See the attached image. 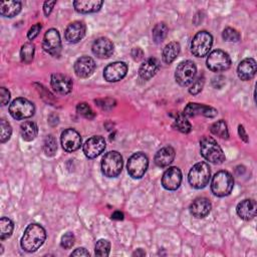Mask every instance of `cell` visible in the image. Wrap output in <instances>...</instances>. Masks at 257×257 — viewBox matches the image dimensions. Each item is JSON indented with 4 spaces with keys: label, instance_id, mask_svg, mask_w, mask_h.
<instances>
[{
    "label": "cell",
    "instance_id": "1",
    "mask_svg": "<svg viewBox=\"0 0 257 257\" xmlns=\"http://www.w3.org/2000/svg\"><path fill=\"white\" fill-rule=\"evenodd\" d=\"M45 239V229L40 224L31 223L26 227L21 238L20 245L24 251L31 253L38 250L43 245Z\"/></svg>",
    "mask_w": 257,
    "mask_h": 257
},
{
    "label": "cell",
    "instance_id": "2",
    "mask_svg": "<svg viewBox=\"0 0 257 257\" xmlns=\"http://www.w3.org/2000/svg\"><path fill=\"white\" fill-rule=\"evenodd\" d=\"M200 153L208 162L220 165L225 161V154L218 143L211 137H203L200 141Z\"/></svg>",
    "mask_w": 257,
    "mask_h": 257
},
{
    "label": "cell",
    "instance_id": "3",
    "mask_svg": "<svg viewBox=\"0 0 257 257\" xmlns=\"http://www.w3.org/2000/svg\"><path fill=\"white\" fill-rule=\"evenodd\" d=\"M211 177V170L207 163L199 162L195 164L188 175L189 184L195 189H203L205 188Z\"/></svg>",
    "mask_w": 257,
    "mask_h": 257
},
{
    "label": "cell",
    "instance_id": "4",
    "mask_svg": "<svg viewBox=\"0 0 257 257\" xmlns=\"http://www.w3.org/2000/svg\"><path fill=\"white\" fill-rule=\"evenodd\" d=\"M234 187V179L228 171H219L212 179L211 191L217 197L228 196Z\"/></svg>",
    "mask_w": 257,
    "mask_h": 257
},
{
    "label": "cell",
    "instance_id": "5",
    "mask_svg": "<svg viewBox=\"0 0 257 257\" xmlns=\"http://www.w3.org/2000/svg\"><path fill=\"white\" fill-rule=\"evenodd\" d=\"M101 172L107 178L117 177L122 170V157L116 151L106 153L101 160Z\"/></svg>",
    "mask_w": 257,
    "mask_h": 257
},
{
    "label": "cell",
    "instance_id": "6",
    "mask_svg": "<svg viewBox=\"0 0 257 257\" xmlns=\"http://www.w3.org/2000/svg\"><path fill=\"white\" fill-rule=\"evenodd\" d=\"M212 44V35L206 30L199 31L195 34L191 41V52L197 57H204L209 53Z\"/></svg>",
    "mask_w": 257,
    "mask_h": 257
},
{
    "label": "cell",
    "instance_id": "7",
    "mask_svg": "<svg viewBox=\"0 0 257 257\" xmlns=\"http://www.w3.org/2000/svg\"><path fill=\"white\" fill-rule=\"evenodd\" d=\"M34 104L24 97L15 98L9 105V112L15 119H24L34 114Z\"/></svg>",
    "mask_w": 257,
    "mask_h": 257
},
{
    "label": "cell",
    "instance_id": "8",
    "mask_svg": "<svg viewBox=\"0 0 257 257\" xmlns=\"http://www.w3.org/2000/svg\"><path fill=\"white\" fill-rule=\"evenodd\" d=\"M149 167V159L148 157L142 153H136L128 158L126 169L128 175L134 179H141L147 172Z\"/></svg>",
    "mask_w": 257,
    "mask_h": 257
},
{
    "label": "cell",
    "instance_id": "9",
    "mask_svg": "<svg viewBox=\"0 0 257 257\" xmlns=\"http://www.w3.org/2000/svg\"><path fill=\"white\" fill-rule=\"evenodd\" d=\"M207 67L214 72L227 70L231 66V58L229 54L221 49L213 50L207 57Z\"/></svg>",
    "mask_w": 257,
    "mask_h": 257
},
{
    "label": "cell",
    "instance_id": "10",
    "mask_svg": "<svg viewBox=\"0 0 257 257\" xmlns=\"http://www.w3.org/2000/svg\"><path fill=\"white\" fill-rule=\"evenodd\" d=\"M196 72V64L192 60H184L176 68L175 79L181 86H187L194 80Z\"/></svg>",
    "mask_w": 257,
    "mask_h": 257
},
{
    "label": "cell",
    "instance_id": "11",
    "mask_svg": "<svg viewBox=\"0 0 257 257\" xmlns=\"http://www.w3.org/2000/svg\"><path fill=\"white\" fill-rule=\"evenodd\" d=\"M42 48L53 57L59 56L61 52V40L59 32L55 28L48 29L42 40Z\"/></svg>",
    "mask_w": 257,
    "mask_h": 257
},
{
    "label": "cell",
    "instance_id": "12",
    "mask_svg": "<svg viewBox=\"0 0 257 257\" xmlns=\"http://www.w3.org/2000/svg\"><path fill=\"white\" fill-rule=\"evenodd\" d=\"M127 72V65L123 61H115L107 64L103 69V77L108 82L121 80Z\"/></svg>",
    "mask_w": 257,
    "mask_h": 257
},
{
    "label": "cell",
    "instance_id": "13",
    "mask_svg": "<svg viewBox=\"0 0 257 257\" xmlns=\"http://www.w3.org/2000/svg\"><path fill=\"white\" fill-rule=\"evenodd\" d=\"M62 149L67 153H72L78 150L81 146V137L74 128H66L61 133Z\"/></svg>",
    "mask_w": 257,
    "mask_h": 257
},
{
    "label": "cell",
    "instance_id": "14",
    "mask_svg": "<svg viewBox=\"0 0 257 257\" xmlns=\"http://www.w3.org/2000/svg\"><path fill=\"white\" fill-rule=\"evenodd\" d=\"M105 145V140L101 136H93L86 140L82 150L86 158L94 159L104 151Z\"/></svg>",
    "mask_w": 257,
    "mask_h": 257
},
{
    "label": "cell",
    "instance_id": "15",
    "mask_svg": "<svg viewBox=\"0 0 257 257\" xmlns=\"http://www.w3.org/2000/svg\"><path fill=\"white\" fill-rule=\"evenodd\" d=\"M182 183V172L178 167H170L162 177V185L166 190L175 191Z\"/></svg>",
    "mask_w": 257,
    "mask_h": 257
},
{
    "label": "cell",
    "instance_id": "16",
    "mask_svg": "<svg viewBox=\"0 0 257 257\" xmlns=\"http://www.w3.org/2000/svg\"><path fill=\"white\" fill-rule=\"evenodd\" d=\"M73 69L76 76L80 78H86L94 72L95 62L90 56L83 55L76 59L73 65Z\"/></svg>",
    "mask_w": 257,
    "mask_h": 257
},
{
    "label": "cell",
    "instance_id": "17",
    "mask_svg": "<svg viewBox=\"0 0 257 257\" xmlns=\"http://www.w3.org/2000/svg\"><path fill=\"white\" fill-rule=\"evenodd\" d=\"M52 89L58 94H68L72 90V80L69 76L62 73H53L50 78Z\"/></svg>",
    "mask_w": 257,
    "mask_h": 257
},
{
    "label": "cell",
    "instance_id": "18",
    "mask_svg": "<svg viewBox=\"0 0 257 257\" xmlns=\"http://www.w3.org/2000/svg\"><path fill=\"white\" fill-rule=\"evenodd\" d=\"M186 116H197V115H204L206 117H214L217 115L218 110L212 106L205 105L202 103L196 102H189L183 112Z\"/></svg>",
    "mask_w": 257,
    "mask_h": 257
},
{
    "label": "cell",
    "instance_id": "19",
    "mask_svg": "<svg viewBox=\"0 0 257 257\" xmlns=\"http://www.w3.org/2000/svg\"><path fill=\"white\" fill-rule=\"evenodd\" d=\"M92 53L98 58H108L112 55L114 46L113 43L106 37H99L94 40L91 46Z\"/></svg>",
    "mask_w": 257,
    "mask_h": 257
},
{
    "label": "cell",
    "instance_id": "20",
    "mask_svg": "<svg viewBox=\"0 0 257 257\" xmlns=\"http://www.w3.org/2000/svg\"><path fill=\"white\" fill-rule=\"evenodd\" d=\"M85 24L81 21H74L66 27L64 31V37L69 43H77L85 35Z\"/></svg>",
    "mask_w": 257,
    "mask_h": 257
},
{
    "label": "cell",
    "instance_id": "21",
    "mask_svg": "<svg viewBox=\"0 0 257 257\" xmlns=\"http://www.w3.org/2000/svg\"><path fill=\"white\" fill-rule=\"evenodd\" d=\"M211 208H212L211 202L207 198L199 197V198H196L191 203L189 210L193 217L201 219V218L206 217L210 213Z\"/></svg>",
    "mask_w": 257,
    "mask_h": 257
},
{
    "label": "cell",
    "instance_id": "22",
    "mask_svg": "<svg viewBox=\"0 0 257 257\" xmlns=\"http://www.w3.org/2000/svg\"><path fill=\"white\" fill-rule=\"evenodd\" d=\"M257 69V64L254 58H245L243 59L238 67H237V74L238 77L243 80L247 81L254 77Z\"/></svg>",
    "mask_w": 257,
    "mask_h": 257
},
{
    "label": "cell",
    "instance_id": "23",
    "mask_svg": "<svg viewBox=\"0 0 257 257\" xmlns=\"http://www.w3.org/2000/svg\"><path fill=\"white\" fill-rule=\"evenodd\" d=\"M159 69H160V61H159V59H157L155 57L148 58L140 66L139 77L142 80L147 81V80L151 79L153 76H155L156 73L159 71Z\"/></svg>",
    "mask_w": 257,
    "mask_h": 257
},
{
    "label": "cell",
    "instance_id": "24",
    "mask_svg": "<svg viewBox=\"0 0 257 257\" xmlns=\"http://www.w3.org/2000/svg\"><path fill=\"white\" fill-rule=\"evenodd\" d=\"M256 202L253 199H245L236 207L237 215L245 221L252 220L256 216Z\"/></svg>",
    "mask_w": 257,
    "mask_h": 257
},
{
    "label": "cell",
    "instance_id": "25",
    "mask_svg": "<svg viewBox=\"0 0 257 257\" xmlns=\"http://www.w3.org/2000/svg\"><path fill=\"white\" fill-rule=\"evenodd\" d=\"M175 159V150L171 146L160 149L155 155V164L160 168L168 167Z\"/></svg>",
    "mask_w": 257,
    "mask_h": 257
},
{
    "label": "cell",
    "instance_id": "26",
    "mask_svg": "<svg viewBox=\"0 0 257 257\" xmlns=\"http://www.w3.org/2000/svg\"><path fill=\"white\" fill-rule=\"evenodd\" d=\"M103 4L101 0H75L73 6L75 11L79 13H93L97 12Z\"/></svg>",
    "mask_w": 257,
    "mask_h": 257
},
{
    "label": "cell",
    "instance_id": "27",
    "mask_svg": "<svg viewBox=\"0 0 257 257\" xmlns=\"http://www.w3.org/2000/svg\"><path fill=\"white\" fill-rule=\"evenodd\" d=\"M181 50V46L179 44V42L177 41H172L169 42L163 49L162 52V59L165 63L170 64L172 63L179 55Z\"/></svg>",
    "mask_w": 257,
    "mask_h": 257
},
{
    "label": "cell",
    "instance_id": "28",
    "mask_svg": "<svg viewBox=\"0 0 257 257\" xmlns=\"http://www.w3.org/2000/svg\"><path fill=\"white\" fill-rule=\"evenodd\" d=\"M20 1H3L0 3V14L4 17H14L21 11Z\"/></svg>",
    "mask_w": 257,
    "mask_h": 257
},
{
    "label": "cell",
    "instance_id": "29",
    "mask_svg": "<svg viewBox=\"0 0 257 257\" xmlns=\"http://www.w3.org/2000/svg\"><path fill=\"white\" fill-rule=\"evenodd\" d=\"M20 133L24 141L31 142L37 137L38 127L36 123L33 121H24L20 125Z\"/></svg>",
    "mask_w": 257,
    "mask_h": 257
},
{
    "label": "cell",
    "instance_id": "30",
    "mask_svg": "<svg viewBox=\"0 0 257 257\" xmlns=\"http://www.w3.org/2000/svg\"><path fill=\"white\" fill-rule=\"evenodd\" d=\"M168 26L164 23V22H160V23H157L154 28H153V31H152V36H153V40L155 43L159 44V43H162L165 38L167 37V34H168Z\"/></svg>",
    "mask_w": 257,
    "mask_h": 257
},
{
    "label": "cell",
    "instance_id": "31",
    "mask_svg": "<svg viewBox=\"0 0 257 257\" xmlns=\"http://www.w3.org/2000/svg\"><path fill=\"white\" fill-rule=\"evenodd\" d=\"M210 131L213 135L221 138V139H228L229 138V132H228V126L225 120L220 119L215 121L214 123L211 124Z\"/></svg>",
    "mask_w": 257,
    "mask_h": 257
},
{
    "label": "cell",
    "instance_id": "32",
    "mask_svg": "<svg viewBox=\"0 0 257 257\" xmlns=\"http://www.w3.org/2000/svg\"><path fill=\"white\" fill-rule=\"evenodd\" d=\"M35 52V46L31 42H26L21 46L20 49V59L23 63L28 64L33 60Z\"/></svg>",
    "mask_w": 257,
    "mask_h": 257
},
{
    "label": "cell",
    "instance_id": "33",
    "mask_svg": "<svg viewBox=\"0 0 257 257\" xmlns=\"http://www.w3.org/2000/svg\"><path fill=\"white\" fill-rule=\"evenodd\" d=\"M174 127L183 134H188L192 130V125L184 113H178L174 120Z\"/></svg>",
    "mask_w": 257,
    "mask_h": 257
},
{
    "label": "cell",
    "instance_id": "34",
    "mask_svg": "<svg viewBox=\"0 0 257 257\" xmlns=\"http://www.w3.org/2000/svg\"><path fill=\"white\" fill-rule=\"evenodd\" d=\"M13 229H14V224L9 218L2 217L0 219V239L1 240H5L9 238L12 235Z\"/></svg>",
    "mask_w": 257,
    "mask_h": 257
},
{
    "label": "cell",
    "instance_id": "35",
    "mask_svg": "<svg viewBox=\"0 0 257 257\" xmlns=\"http://www.w3.org/2000/svg\"><path fill=\"white\" fill-rule=\"evenodd\" d=\"M56 150H57V144H56L55 138L52 135L46 136L43 142V151L45 155L48 157H52L55 155Z\"/></svg>",
    "mask_w": 257,
    "mask_h": 257
},
{
    "label": "cell",
    "instance_id": "36",
    "mask_svg": "<svg viewBox=\"0 0 257 257\" xmlns=\"http://www.w3.org/2000/svg\"><path fill=\"white\" fill-rule=\"evenodd\" d=\"M110 251V243L106 239H99L94 246V253L96 256H108Z\"/></svg>",
    "mask_w": 257,
    "mask_h": 257
},
{
    "label": "cell",
    "instance_id": "37",
    "mask_svg": "<svg viewBox=\"0 0 257 257\" xmlns=\"http://www.w3.org/2000/svg\"><path fill=\"white\" fill-rule=\"evenodd\" d=\"M222 37L227 42H238L241 38V35L235 28L226 27L222 32Z\"/></svg>",
    "mask_w": 257,
    "mask_h": 257
},
{
    "label": "cell",
    "instance_id": "38",
    "mask_svg": "<svg viewBox=\"0 0 257 257\" xmlns=\"http://www.w3.org/2000/svg\"><path fill=\"white\" fill-rule=\"evenodd\" d=\"M76 111L78 114L81 116L87 118V119H92L95 116L94 111L91 109V107L86 103V102H80L76 106Z\"/></svg>",
    "mask_w": 257,
    "mask_h": 257
},
{
    "label": "cell",
    "instance_id": "39",
    "mask_svg": "<svg viewBox=\"0 0 257 257\" xmlns=\"http://www.w3.org/2000/svg\"><path fill=\"white\" fill-rule=\"evenodd\" d=\"M0 125H1V136H0V141L1 143H5L7 142L12 134V127L10 125V123L5 119L2 118L0 121Z\"/></svg>",
    "mask_w": 257,
    "mask_h": 257
},
{
    "label": "cell",
    "instance_id": "40",
    "mask_svg": "<svg viewBox=\"0 0 257 257\" xmlns=\"http://www.w3.org/2000/svg\"><path fill=\"white\" fill-rule=\"evenodd\" d=\"M204 83H205V78H204V75H199L195 80H193L191 82V85L189 87V92L193 95H196L198 94L199 92L202 91L203 89V86H204Z\"/></svg>",
    "mask_w": 257,
    "mask_h": 257
},
{
    "label": "cell",
    "instance_id": "41",
    "mask_svg": "<svg viewBox=\"0 0 257 257\" xmlns=\"http://www.w3.org/2000/svg\"><path fill=\"white\" fill-rule=\"evenodd\" d=\"M74 241H75V236L72 232H66L64 235H62L61 237V241H60V245L62 248L64 249H70L73 245H74Z\"/></svg>",
    "mask_w": 257,
    "mask_h": 257
},
{
    "label": "cell",
    "instance_id": "42",
    "mask_svg": "<svg viewBox=\"0 0 257 257\" xmlns=\"http://www.w3.org/2000/svg\"><path fill=\"white\" fill-rule=\"evenodd\" d=\"M97 105L102 109H109L115 105V100L112 98H104V99H97L95 100Z\"/></svg>",
    "mask_w": 257,
    "mask_h": 257
},
{
    "label": "cell",
    "instance_id": "43",
    "mask_svg": "<svg viewBox=\"0 0 257 257\" xmlns=\"http://www.w3.org/2000/svg\"><path fill=\"white\" fill-rule=\"evenodd\" d=\"M41 28H42L41 23H36V24H34L32 27H30V29H29L28 32H27V38H28L29 40H33V39L39 34Z\"/></svg>",
    "mask_w": 257,
    "mask_h": 257
},
{
    "label": "cell",
    "instance_id": "44",
    "mask_svg": "<svg viewBox=\"0 0 257 257\" xmlns=\"http://www.w3.org/2000/svg\"><path fill=\"white\" fill-rule=\"evenodd\" d=\"M0 99H1V105H6L9 102L10 91L7 88L5 87L0 88Z\"/></svg>",
    "mask_w": 257,
    "mask_h": 257
},
{
    "label": "cell",
    "instance_id": "45",
    "mask_svg": "<svg viewBox=\"0 0 257 257\" xmlns=\"http://www.w3.org/2000/svg\"><path fill=\"white\" fill-rule=\"evenodd\" d=\"M56 4V1H45L43 4V12L45 14V16H49V14L51 13L54 5Z\"/></svg>",
    "mask_w": 257,
    "mask_h": 257
},
{
    "label": "cell",
    "instance_id": "46",
    "mask_svg": "<svg viewBox=\"0 0 257 257\" xmlns=\"http://www.w3.org/2000/svg\"><path fill=\"white\" fill-rule=\"evenodd\" d=\"M131 54H132V56H133L134 60H136V61L141 60V59L143 58V56H144V52H143V50H142L141 48H139V47H135V48H133V49H132Z\"/></svg>",
    "mask_w": 257,
    "mask_h": 257
},
{
    "label": "cell",
    "instance_id": "47",
    "mask_svg": "<svg viewBox=\"0 0 257 257\" xmlns=\"http://www.w3.org/2000/svg\"><path fill=\"white\" fill-rule=\"evenodd\" d=\"M238 134L241 138V140H243L245 143H248L249 142V138H248V135L244 128V126L242 124H239L238 125Z\"/></svg>",
    "mask_w": 257,
    "mask_h": 257
},
{
    "label": "cell",
    "instance_id": "48",
    "mask_svg": "<svg viewBox=\"0 0 257 257\" xmlns=\"http://www.w3.org/2000/svg\"><path fill=\"white\" fill-rule=\"evenodd\" d=\"M70 255L71 256H89V252L85 248L80 247V248L75 249Z\"/></svg>",
    "mask_w": 257,
    "mask_h": 257
},
{
    "label": "cell",
    "instance_id": "49",
    "mask_svg": "<svg viewBox=\"0 0 257 257\" xmlns=\"http://www.w3.org/2000/svg\"><path fill=\"white\" fill-rule=\"evenodd\" d=\"M123 213L120 212V211H114L112 214H111V219L112 220H117V221H120V220H123Z\"/></svg>",
    "mask_w": 257,
    "mask_h": 257
},
{
    "label": "cell",
    "instance_id": "50",
    "mask_svg": "<svg viewBox=\"0 0 257 257\" xmlns=\"http://www.w3.org/2000/svg\"><path fill=\"white\" fill-rule=\"evenodd\" d=\"M146 253H145V251L143 250V249H138L137 251H135L134 253H133V255H137V256H144Z\"/></svg>",
    "mask_w": 257,
    "mask_h": 257
}]
</instances>
